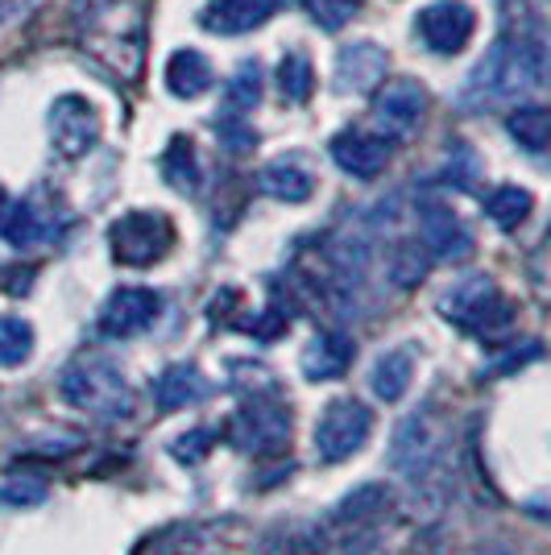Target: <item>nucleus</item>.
I'll list each match as a JSON object with an SVG mask.
<instances>
[{
  "instance_id": "obj_6",
  "label": "nucleus",
  "mask_w": 551,
  "mask_h": 555,
  "mask_svg": "<svg viewBox=\"0 0 551 555\" xmlns=\"http://www.w3.org/2000/svg\"><path fill=\"white\" fill-rule=\"evenodd\" d=\"M286 440H291V411L286 402H278L274 386L266 393H253L232 415V443L245 452H278Z\"/></svg>"
},
{
  "instance_id": "obj_21",
  "label": "nucleus",
  "mask_w": 551,
  "mask_h": 555,
  "mask_svg": "<svg viewBox=\"0 0 551 555\" xmlns=\"http://www.w3.org/2000/svg\"><path fill=\"white\" fill-rule=\"evenodd\" d=\"M50 216L34 199H22V204H13V208H4L0 216V232H4V241L13 245V249H29V245H38V241H47L50 236Z\"/></svg>"
},
{
  "instance_id": "obj_16",
  "label": "nucleus",
  "mask_w": 551,
  "mask_h": 555,
  "mask_svg": "<svg viewBox=\"0 0 551 555\" xmlns=\"http://www.w3.org/2000/svg\"><path fill=\"white\" fill-rule=\"evenodd\" d=\"M353 357H357V348H353L348 336H341V332H320L311 345L303 348L299 370L307 382H336V377L348 373Z\"/></svg>"
},
{
  "instance_id": "obj_20",
  "label": "nucleus",
  "mask_w": 551,
  "mask_h": 555,
  "mask_svg": "<svg viewBox=\"0 0 551 555\" xmlns=\"http://www.w3.org/2000/svg\"><path fill=\"white\" fill-rule=\"evenodd\" d=\"M411 377H414L411 348H390V352H382V357L373 361L369 386H373V393H377L382 402H398L402 393L411 390Z\"/></svg>"
},
{
  "instance_id": "obj_33",
  "label": "nucleus",
  "mask_w": 551,
  "mask_h": 555,
  "mask_svg": "<svg viewBox=\"0 0 551 555\" xmlns=\"http://www.w3.org/2000/svg\"><path fill=\"white\" fill-rule=\"evenodd\" d=\"M29 0H0V25H9L13 17H22Z\"/></svg>"
},
{
  "instance_id": "obj_15",
  "label": "nucleus",
  "mask_w": 551,
  "mask_h": 555,
  "mask_svg": "<svg viewBox=\"0 0 551 555\" xmlns=\"http://www.w3.org/2000/svg\"><path fill=\"white\" fill-rule=\"evenodd\" d=\"M286 0H212L204 9V25L212 34H225V38H241L257 25H266L282 9Z\"/></svg>"
},
{
  "instance_id": "obj_4",
  "label": "nucleus",
  "mask_w": 551,
  "mask_h": 555,
  "mask_svg": "<svg viewBox=\"0 0 551 555\" xmlns=\"http://www.w3.org/2000/svg\"><path fill=\"white\" fill-rule=\"evenodd\" d=\"M369 431H373V415H369L366 402L336 398V402L323 406L320 423H316V456H320V464L348 461L366 448Z\"/></svg>"
},
{
  "instance_id": "obj_14",
  "label": "nucleus",
  "mask_w": 551,
  "mask_h": 555,
  "mask_svg": "<svg viewBox=\"0 0 551 555\" xmlns=\"http://www.w3.org/2000/svg\"><path fill=\"white\" fill-rule=\"evenodd\" d=\"M332 158L353 179H377L390 166V141L377 138V133L348 129V133H341V138L332 141Z\"/></svg>"
},
{
  "instance_id": "obj_17",
  "label": "nucleus",
  "mask_w": 551,
  "mask_h": 555,
  "mask_svg": "<svg viewBox=\"0 0 551 555\" xmlns=\"http://www.w3.org/2000/svg\"><path fill=\"white\" fill-rule=\"evenodd\" d=\"M382 79H386V50H377L373 42H357L336 59L341 92H373Z\"/></svg>"
},
{
  "instance_id": "obj_31",
  "label": "nucleus",
  "mask_w": 551,
  "mask_h": 555,
  "mask_svg": "<svg viewBox=\"0 0 551 555\" xmlns=\"http://www.w3.org/2000/svg\"><path fill=\"white\" fill-rule=\"evenodd\" d=\"M42 498H47V486L34 477H13L9 486H0V502H13V506H38Z\"/></svg>"
},
{
  "instance_id": "obj_12",
  "label": "nucleus",
  "mask_w": 551,
  "mask_h": 555,
  "mask_svg": "<svg viewBox=\"0 0 551 555\" xmlns=\"http://www.w3.org/2000/svg\"><path fill=\"white\" fill-rule=\"evenodd\" d=\"M394 509V489L373 481V486H361L357 493H348L345 502L332 514V527L345 534V539H369L377 531Z\"/></svg>"
},
{
  "instance_id": "obj_29",
  "label": "nucleus",
  "mask_w": 551,
  "mask_h": 555,
  "mask_svg": "<svg viewBox=\"0 0 551 555\" xmlns=\"http://www.w3.org/2000/svg\"><path fill=\"white\" fill-rule=\"evenodd\" d=\"M303 9H307V17L320 29L336 34V29H345L361 13V0H303Z\"/></svg>"
},
{
  "instance_id": "obj_32",
  "label": "nucleus",
  "mask_w": 551,
  "mask_h": 555,
  "mask_svg": "<svg viewBox=\"0 0 551 555\" xmlns=\"http://www.w3.org/2000/svg\"><path fill=\"white\" fill-rule=\"evenodd\" d=\"M207 440H216V436H212V431H191V436H179V440H175V456L187 461V464H195L200 456L212 452V443Z\"/></svg>"
},
{
  "instance_id": "obj_5",
  "label": "nucleus",
  "mask_w": 551,
  "mask_h": 555,
  "mask_svg": "<svg viewBox=\"0 0 551 555\" xmlns=\"http://www.w3.org/2000/svg\"><path fill=\"white\" fill-rule=\"evenodd\" d=\"M108 241H113V257L120 266L145 270V266H154V261L170 254L175 224L162 211H129V216H120L113 224Z\"/></svg>"
},
{
  "instance_id": "obj_18",
  "label": "nucleus",
  "mask_w": 551,
  "mask_h": 555,
  "mask_svg": "<svg viewBox=\"0 0 551 555\" xmlns=\"http://www.w3.org/2000/svg\"><path fill=\"white\" fill-rule=\"evenodd\" d=\"M204 393L207 382L195 365H170V370H162L154 377V402H158L162 411H183L191 402H200Z\"/></svg>"
},
{
  "instance_id": "obj_10",
  "label": "nucleus",
  "mask_w": 551,
  "mask_h": 555,
  "mask_svg": "<svg viewBox=\"0 0 551 555\" xmlns=\"http://www.w3.org/2000/svg\"><path fill=\"white\" fill-rule=\"evenodd\" d=\"M162 315V299L150 286H120L100 311V332L108 340H133Z\"/></svg>"
},
{
  "instance_id": "obj_30",
  "label": "nucleus",
  "mask_w": 551,
  "mask_h": 555,
  "mask_svg": "<svg viewBox=\"0 0 551 555\" xmlns=\"http://www.w3.org/2000/svg\"><path fill=\"white\" fill-rule=\"evenodd\" d=\"M257 100H261V70L257 63H245L229 83V113H253Z\"/></svg>"
},
{
  "instance_id": "obj_7",
  "label": "nucleus",
  "mask_w": 551,
  "mask_h": 555,
  "mask_svg": "<svg viewBox=\"0 0 551 555\" xmlns=\"http://www.w3.org/2000/svg\"><path fill=\"white\" fill-rule=\"evenodd\" d=\"M95 141H100V113H95L92 100L75 92L59 95L50 104V145H54V154L67 158V163H79V158L92 154Z\"/></svg>"
},
{
  "instance_id": "obj_26",
  "label": "nucleus",
  "mask_w": 551,
  "mask_h": 555,
  "mask_svg": "<svg viewBox=\"0 0 551 555\" xmlns=\"http://www.w3.org/2000/svg\"><path fill=\"white\" fill-rule=\"evenodd\" d=\"M29 352H34V327L17 315H0V370L22 365Z\"/></svg>"
},
{
  "instance_id": "obj_19",
  "label": "nucleus",
  "mask_w": 551,
  "mask_h": 555,
  "mask_svg": "<svg viewBox=\"0 0 551 555\" xmlns=\"http://www.w3.org/2000/svg\"><path fill=\"white\" fill-rule=\"evenodd\" d=\"M212 63H207L200 50H175L170 63H166V88L179 100H195L212 88Z\"/></svg>"
},
{
  "instance_id": "obj_25",
  "label": "nucleus",
  "mask_w": 551,
  "mask_h": 555,
  "mask_svg": "<svg viewBox=\"0 0 551 555\" xmlns=\"http://www.w3.org/2000/svg\"><path fill=\"white\" fill-rule=\"evenodd\" d=\"M530 208H535V199H530V191H523V186H498V191L485 199V216H489L498 229H518L530 216Z\"/></svg>"
},
{
  "instance_id": "obj_13",
  "label": "nucleus",
  "mask_w": 551,
  "mask_h": 555,
  "mask_svg": "<svg viewBox=\"0 0 551 555\" xmlns=\"http://www.w3.org/2000/svg\"><path fill=\"white\" fill-rule=\"evenodd\" d=\"M419 245L439 261H464L473 254V236L460 224V216L444 204H423L419 208Z\"/></svg>"
},
{
  "instance_id": "obj_2",
  "label": "nucleus",
  "mask_w": 551,
  "mask_h": 555,
  "mask_svg": "<svg viewBox=\"0 0 551 555\" xmlns=\"http://www.w3.org/2000/svg\"><path fill=\"white\" fill-rule=\"evenodd\" d=\"M59 390L75 411L92 418H129L133 415V390L125 382V373L116 370L108 357H79L71 361Z\"/></svg>"
},
{
  "instance_id": "obj_3",
  "label": "nucleus",
  "mask_w": 551,
  "mask_h": 555,
  "mask_svg": "<svg viewBox=\"0 0 551 555\" xmlns=\"http://www.w3.org/2000/svg\"><path fill=\"white\" fill-rule=\"evenodd\" d=\"M439 311H444V320H452L457 327L482 336V340H498L502 332L514 327V302L505 299L502 291L482 274L457 282L439 299Z\"/></svg>"
},
{
  "instance_id": "obj_8",
  "label": "nucleus",
  "mask_w": 551,
  "mask_h": 555,
  "mask_svg": "<svg viewBox=\"0 0 551 555\" xmlns=\"http://www.w3.org/2000/svg\"><path fill=\"white\" fill-rule=\"evenodd\" d=\"M439 456H444V427H439V418L432 415V406H427V411H419V415H411L398 427L394 448H390V464L402 477L423 481V477L436 473Z\"/></svg>"
},
{
  "instance_id": "obj_34",
  "label": "nucleus",
  "mask_w": 551,
  "mask_h": 555,
  "mask_svg": "<svg viewBox=\"0 0 551 555\" xmlns=\"http://www.w3.org/2000/svg\"><path fill=\"white\" fill-rule=\"evenodd\" d=\"M4 208H9V195H4V186H0V216H4Z\"/></svg>"
},
{
  "instance_id": "obj_23",
  "label": "nucleus",
  "mask_w": 551,
  "mask_h": 555,
  "mask_svg": "<svg viewBox=\"0 0 551 555\" xmlns=\"http://www.w3.org/2000/svg\"><path fill=\"white\" fill-rule=\"evenodd\" d=\"M162 175L166 183L183 195H195L200 191V158H195V145L187 138H175L162 154Z\"/></svg>"
},
{
  "instance_id": "obj_24",
  "label": "nucleus",
  "mask_w": 551,
  "mask_h": 555,
  "mask_svg": "<svg viewBox=\"0 0 551 555\" xmlns=\"http://www.w3.org/2000/svg\"><path fill=\"white\" fill-rule=\"evenodd\" d=\"M505 129H510V138L518 141V145H527L530 154H543L551 141V113L539 108V104H530V108H518V113L510 116Z\"/></svg>"
},
{
  "instance_id": "obj_22",
  "label": "nucleus",
  "mask_w": 551,
  "mask_h": 555,
  "mask_svg": "<svg viewBox=\"0 0 551 555\" xmlns=\"http://www.w3.org/2000/svg\"><path fill=\"white\" fill-rule=\"evenodd\" d=\"M257 186H261L270 199H282V204H307L311 191H316V179L295 163H270L257 175Z\"/></svg>"
},
{
  "instance_id": "obj_11",
  "label": "nucleus",
  "mask_w": 551,
  "mask_h": 555,
  "mask_svg": "<svg viewBox=\"0 0 551 555\" xmlns=\"http://www.w3.org/2000/svg\"><path fill=\"white\" fill-rule=\"evenodd\" d=\"M414 25H419V38L436 54H460L469 47L473 29H477V17H473V9L464 0H436V4H427L419 13Z\"/></svg>"
},
{
  "instance_id": "obj_9",
  "label": "nucleus",
  "mask_w": 551,
  "mask_h": 555,
  "mask_svg": "<svg viewBox=\"0 0 551 555\" xmlns=\"http://www.w3.org/2000/svg\"><path fill=\"white\" fill-rule=\"evenodd\" d=\"M423 116H427V92L414 79H386L373 92V125L386 133V141L414 138Z\"/></svg>"
},
{
  "instance_id": "obj_28",
  "label": "nucleus",
  "mask_w": 551,
  "mask_h": 555,
  "mask_svg": "<svg viewBox=\"0 0 551 555\" xmlns=\"http://www.w3.org/2000/svg\"><path fill=\"white\" fill-rule=\"evenodd\" d=\"M311 63H307V54H286L282 59V67H278V88L282 95L291 100V104H303L307 95H311Z\"/></svg>"
},
{
  "instance_id": "obj_27",
  "label": "nucleus",
  "mask_w": 551,
  "mask_h": 555,
  "mask_svg": "<svg viewBox=\"0 0 551 555\" xmlns=\"http://www.w3.org/2000/svg\"><path fill=\"white\" fill-rule=\"evenodd\" d=\"M386 270H390V278L398 286H411V282H419V278L427 274V249H423L419 241H402V245L390 249Z\"/></svg>"
},
{
  "instance_id": "obj_1",
  "label": "nucleus",
  "mask_w": 551,
  "mask_h": 555,
  "mask_svg": "<svg viewBox=\"0 0 551 555\" xmlns=\"http://www.w3.org/2000/svg\"><path fill=\"white\" fill-rule=\"evenodd\" d=\"M543 67H548V54H543L539 38H530V34L502 38L494 47V54L485 59V67L477 70L469 95L473 100L485 95L489 104H498V100H523V95H530L543 83Z\"/></svg>"
}]
</instances>
